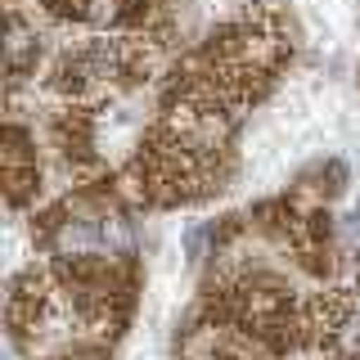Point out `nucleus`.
Returning <instances> with one entry per match:
<instances>
[{
  "label": "nucleus",
  "instance_id": "f257e3e1",
  "mask_svg": "<svg viewBox=\"0 0 360 360\" xmlns=\"http://www.w3.org/2000/svg\"><path fill=\"white\" fill-rule=\"evenodd\" d=\"M86 18L90 22H112V18H117V0H90Z\"/></svg>",
  "mask_w": 360,
  "mask_h": 360
},
{
  "label": "nucleus",
  "instance_id": "f03ea898",
  "mask_svg": "<svg viewBox=\"0 0 360 360\" xmlns=\"http://www.w3.org/2000/svg\"><path fill=\"white\" fill-rule=\"evenodd\" d=\"M342 347H347L352 356H360V320H352V324H347V333H342Z\"/></svg>",
  "mask_w": 360,
  "mask_h": 360
}]
</instances>
